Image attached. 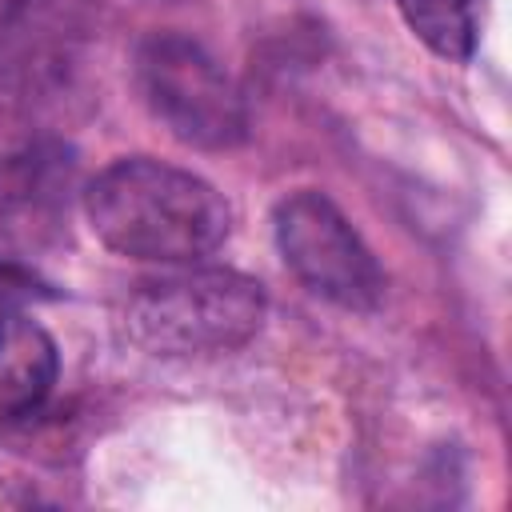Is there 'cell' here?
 Returning a JSON list of instances; mask_svg holds the SVG:
<instances>
[{"label":"cell","instance_id":"cell-7","mask_svg":"<svg viewBox=\"0 0 512 512\" xmlns=\"http://www.w3.org/2000/svg\"><path fill=\"white\" fill-rule=\"evenodd\" d=\"M408 28L444 60H468L476 48V0H396Z\"/></svg>","mask_w":512,"mask_h":512},{"label":"cell","instance_id":"cell-3","mask_svg":"<svg viewBox=\"0 0 512 512\" xmlns=\"http://www.w3.org/2000/svg\"><path fill=\"white\" fill-rule=\"evenodd\" d=\"M136 88L180 144L232 148L248 132V112L228 72L180 32H156L140 44Z\"/></svg>","mask_w":512,"mask_h":512},{"label":"cell","instance_id":"cell-4","mask_svg":"<svg viewBox=\"0 0 512 512\" xmlns=\"http://www.w3.org/2000/svg\"><path fill=\"white\" fill-rule=\"evenodd\" d=\"M276 248L284 264L308 284L316 296L368 312L384 296V272L360 232L344 220V212L324 192H292L276 204Z\"/></svg>","mask_w":512,"mask_h":512},{"label":"cell","instance_id":"cell-2","mask_svg":"<svg viewBox=\"0 0 512 512\" xmlns=\"http://www.w3.org/2000/svg\"><path fill=\"white\" fill-rule=\"evenodd\" d=\"M264 288L232 268H192L148 280L124 308L128 336L156 356L232 352L260 332Z\"/></svg>","mask_w":512,"mask_h":512},{"label":"cell","instance_id":"cell-5","mask_svg":"<svg viewBox=\"0 0 512 512\" xmlns=\"http://www.w3.org/2000/svg\"><path fill=\"white\" fill-rule=\"evenodd\" d=\"M72 156L60 144H32L0 160V260L24 264L60 240L68 220Z\"/></svg>","mask_w":512,"mask_h":512},{"label":"cell","instance_id":"cell-8","mask_svg":"<svg viewBox=\"0 0 512 512\" xmlns=\"http://www.w3.org/2000/svg\"><path fill=\"white\" fill-rule=\"evenodd\" d=\"M36 296H48L44 284L24 268V264H12V260H0V312H12Z\"/></svg>","mask_w":512,"mask_h":512},{"label":"cell","instance_id":"cell-6","mask_svg":"<svg viewBox=\"0 0 512 512\" xmlns=\"http://www.w3.org/2000/svg\"><path fill=\"white\" fill-rule=\"evenodd\" d=\"M56 372L60 356L52 336L16 308L0 312V424L36 412L48 400Z\"/></svg>","mask_w":512,"mask_h":512},{"label":"cell","instance_id":"cell-1","mask_svg":"<svg viewBox=\"0 0 512 512\" xmlns=\"http://www.w3.org/2000/svg\"><path fill=\"white\" fill-rule=\"evenodd\" d=\"M84 216L112 252L160 264L200 260L232 228V212L208 180L148 156L96 172L84 192Z\"/></svg>","mask_w":512,"mask_h":512}]
</instances>
